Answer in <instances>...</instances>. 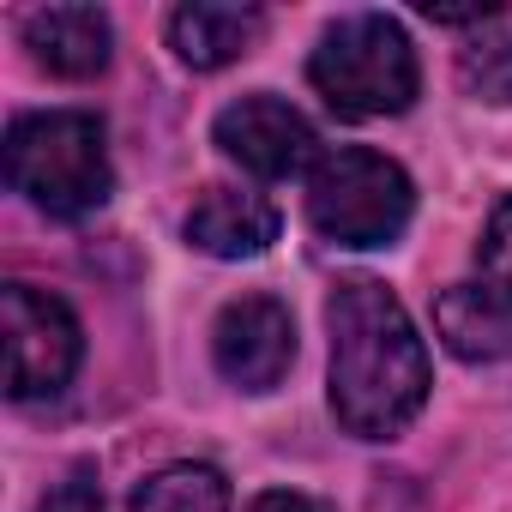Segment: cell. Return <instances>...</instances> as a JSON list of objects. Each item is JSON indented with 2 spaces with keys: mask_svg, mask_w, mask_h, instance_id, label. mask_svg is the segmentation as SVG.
I'll return each instance as SVG.
<instances>
[{
  "mask_svg": "<svg viewBox=\"0 0 512 512\" xmlns=\"http://www.w3.org/2000/svg\"><path fill=\"white\" fill-rule=\"evenodd\" d=\"M332 326V416L356 440L404 434L428 404V350L404 302L380 278H344L326 302Z\"/></svg>",
  "mask_w": 512,
  "mask_h": 512,
  "instance_id": "obj_1",
  "label": "cell"
},
{
  "mask_svg": "<svg viewBox=\"0 0 512 512\" xmlns=\"http://www.w3.org/2000/svg\"><path fill=\"white\" fill-rule=\"evenodd\" d=\"M7 181H13V193H25L37 211H49L61 223L91 217L115 193L103 121L85 109L19 115L7 127Z\"/></svg>",
  "mask_w": 512,
  "mask_h": 512,
  "instance_id": "obj_2",
  "label": "cell"
},
{
  "mask_svg": "<svg viewBox=\"0 0 512 512\" xmlns=\"http://www.w3.org/2000/svg\"><path fill=\"white\" fill-rule=\"evenodd\" d=\"M308 79L314 91L326 97L332 115L344 121H380V115H404L422 91V73H416V49L404 37L398 19L386 13H356V19H338L314 61H308Z\"/></svg>",
  "mask_w": 512,
  "mask_h": 512,
  "instance_id": "obj_3",
  "label": "cell"
},
{
  "mask_svg": "<svg viewBox=\"0 0 512 512\" xmlns=\"http://www.w3.org/2000/svg\"><path fill=\"white\" fill-rule=\"evenodd\" d=\"M410 211H416L410 175L368 145H338L308 175V223L338 247H386L404 235Z\"/></svg>",
  "mask_w": 512,
  "mask_h": 512,
  "instance_id": "obj_4",
  "label": "cell"
},
{
  "mask_svg": "<svg viewBox=\"0 0 512 512\" xmlns=\"http://www.w3.org/2000/svg\"><path fill=\"white\" fill-rule=\"evenodd\" d=\"M0 332H7V392L25 398H55L85 356V332L73 308L37 284H7L0 290Z\"/></svg>",
  "mask_w": 512,
  "mask_h": 512,
  "instance_id": "obj_5",
  "label": "cell"
},
{
  "mask_svg": "<svg viewBox=\"0 0 512 512\" xmlns=\"http://www.w3.org/2000/svg\"><path fill=\"white\" fill-rule=\"evenodd\" d=\"M217 145L229 163H241L247 175L260 181H284V175H302L314 157H320V133L302 109H290L284 97H241L217 115Z\"/></svg>",
  "mask_w": 512,
  "mask_h": 512,
  "instance_id": "obj_6",
  "label": "cell"
},
{
  "mask_svg": "<svg viewBox=\"0 0 512 512\" xmlns=\"http://www.w3.org/2000/svg\"><path fill=\"white\" fill-rule=\"evenodd\" d=\"M211 356H217V374L241 392H272L290 362H296V320L278 296H241L217 314V332H211Z\"/></svg>",
  "mask_w": 512,
  "mask_h": 512,
  "instance_id": "obj_7",
  "label": "cell"
},
{
  "mask_svg": "<svg viewBox=\"0 0 512 512\" xmlns=\"http://www.w3.org/2000/svg\"><path fill=\"white\" fill-rule=\"evenodd\" d=\"M31 61L55 79H97L115 55V31L97 7H37L19 25Z\"/></svg>",
  "mask_w": 512,
  "mask_h": 512,
  "instance_id": "obj_8",
  "label": "cell"
},
{
  "mask_svg": "<svg viewBox=\"0 0 512 512\" xmlns=\"http://www.w3.org/2000/svg\"><path fill=\"white\" fill-rule=\"evenodd\" d=\"M187 241L211 260H260L278 241V205L241 187H205L187 211Z\"/></svg>",
  "mask_w": 512,
  "mask_h": 512,
  "instance_id": "obj_9",
  "label": "cell"
},
{
  "mask_svg": "<svg viewBox=\"0 0 512 512\" xmlns=\"http://www.w3.org/2000/svg\"><path fill=\"white\" fill-rule=\"evenodd\" d=\"M266 13L260 7H217V0H193V7L169 13V49L193 67V73H217L235 55L253 49Z\"/></svg>",
  "mask_w": 512,
  "mask_h": 512,
  "instance_id": "obj_10",
  "label": "cell"
},
{
  "mask_svg": "<svg viewBox=\"0 0 512 512\" xmlns=\"http://www.w3.org/2000/svg\"><path fill=\"white\" fill-rule=\"evenodd\" d=\"M434 326L452 356L464 362H500L512 350V302H500L482 284H452L434 302Z\"/></svg>",
  "mask_w": 512,
  "mask_h": 512,
  "instance_id": "obj_11",
  "label": "cell"
},
{
  "mask_svg": "<svg viewBox=\"0 0 512 512\" xmlns=\"http://www.w3.org/2000/svg\"><path fill=\"white\" fill-rule=\"evenodd\" d=\"M133 512H229V482L211 464H169L139 482Z\"/></svg>",
  "mask_w": 512,
  "mask_h": 512,
  "instance_id": "obj_12",
  "label": "cell"
},
{
  "mask_svg": "<svg viewBox=\"0 0 512 512\" xmlns=\"http://www.w3.org/2000/svg\"><path fill=\"white\" fill-rule=\"evenodd\" d=\"M458 73H464V91H470V97H482V103H512V37H488V43L464 49Z\"/></svg>",
  "mask_w": 512,
  "mask_h": 512,
  "instance_id": "obj_13",
  "label": "cell"
},
{
  "mask_svg": "<svg viewBox=\"0 0 512 512\" xmlns=\"http://www.w3.org/2000/svg\"><path fill=\"white\" fill-rule=\"evenodd\" d=\"M476 266H482V290H494L500 302H512V193L494 205L482 247H476Z\"/></svg>",
  "mask_w": 512,
  "mask_h": 512,
  "instance_id": "obj_14",
  "label": "cell"
},
{
  "mask_svg": "<svg viewBox=\"0 0 512 512\" xmlns=\"http://www.w3.org/2000/svg\"><path fill=\"white\" fill-rule=\"evenodd\" d=\"M37 512H103V482H97V464H73Z\"/></svg>",
  "mask_w": 512,
  "mask_h": 512,
  "instance_id": "obj_15",
  "label": "cell"
},
{
  "mask_svg": "<svg viewBox=\"0 0 512 512\" xmlns=\"http://www.w3.org/2000/svg\"><path fill=\"white\" fill-rule=\"evenodd\" d=\"M253 512H332V506H326V500H314V494L272 488V494H260V500H253Z\"/></svg>",
  "mask_w": 512,
  "mask_h": 512,
  "instance_id": "obj_16",
  "label": "cell"
}]
</instances>
